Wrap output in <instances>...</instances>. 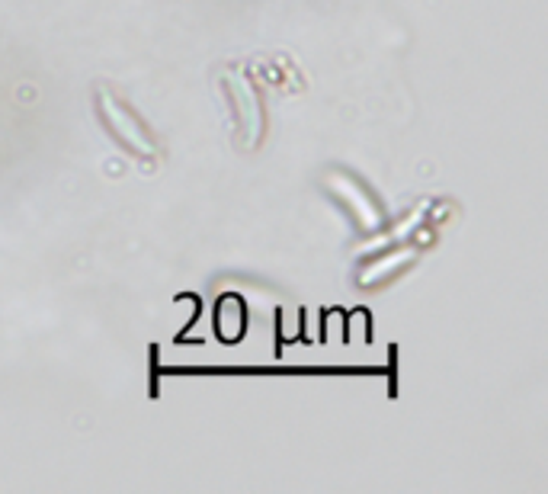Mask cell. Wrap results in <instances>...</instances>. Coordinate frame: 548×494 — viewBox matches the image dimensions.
I'll return each mask as SVG.
<instances>
[{"label":"cell","instance_id":"obj_3","mask_svg":"<svg viewBox=\"0 0 548 494\" xmlns=\"http://www.w3.org/2000/svg\"><path fill=\"white\" fill-rule=\"evenodd\" d=\"M324 186H327V193L337 196V202L356 218V225L363 232H375V228L385 222V212H381L372 190L365 184H359L356 177H350L347 170H331V174L324 177Z\"/></svg>","mask_w":548,"mask_h":494},{"label":"cell","instance_id":"obj_2","mask_svg":"<svg viewBox=\"0 0 548 494\" xmlns=\"http://www.w3.org/2000/svg\"><path fill=\"white\" fill-rule=\"evenodd\" d=\"M225 96L231 103V116H234V136H238V148L254 152L257 144L266 136V106L244 68H228L222 74Z\"/></svg>","mask_w":548,"mask_h":494},{"label":"cell","instance_id":"obj_1","mask_svg":"<svg viewBox=\"0 0 548 494\" xmlns=\"http://www.w3.org/2000/svg\"><path fill=\"white\" fill-rule=\"evenodd\" d=\"M94 106H96L100 122L106 126V132H110L122 148H128L135 158H144V161L160 158V144H158V138L151 136V128L144 126L142 116H138L116 90L106 87V84H96Z\"/></svg>","mask_w":548,"mask_h":494},{"label":"cell","instance_id":"obj_4","mask_svg":"<svg viewBox=\"0 0 548 494\" xmlns=\"http://www.w3.org/2000/svg\"><path fill=\"white\" fill-rule=\"evenodd\" d=\"M417 257V247H397V251H389L381 260H369L359 270V286H372V283H385L391 273L405 270L407 263Z\"/></svg>","mask_w":548,"mask_h":494}]
</instances>
